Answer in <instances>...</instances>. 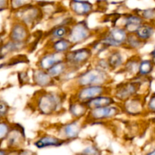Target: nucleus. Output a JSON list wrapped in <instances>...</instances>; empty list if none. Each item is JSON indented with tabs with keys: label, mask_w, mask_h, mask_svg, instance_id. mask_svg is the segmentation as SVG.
Returning a JSON list of instances; mask_svg holds the SVG:
<instances>
[{
	"label": "nucleus",
	"mask_w": 155,
	"mask_h": 155,
	"mask_svg": "<svg viewBox=\"0 0 155 155\" xmlns=\"http://www.w3.org/2000/svg\"><path fill=\"white\" fill-rule=\"evenodd\" d=\"M35 110L42 116L51 117L64 110L65 94L57 91L40 89L32 98Z\"/></svg>",
	"instance_id": "1"
},
{
	"label": "nucleus",
	"mask_w": 155,
	"mask_h": 155,
	"mask_svg": "<svg viewBox=\"0 0 155 155\" xmlns=\"http://www.w3.org/2000/svg\"><path fill=\"white\" fill-rule=\"evenodd\" d=\"M150 85L149 77H136L133 79H127L126 81L121 82L112 87L111 95L118 103H122L129 98L142 95V89L145 88L149 89Z\"/></svg>",
	"instance_id": "2"
},
{
	"label": "nucleus",
	"mask_w": 155,
	"mask_h": 155,
	"mask_svg": "<svg viewBox=\"0 0 155 155\" xmlns=\"http://www.w3.org/2000/svg\"><path fill=\"white\" fill-rule=\"evenodd\" d=\"M113 79L110 72L90 65L84 71H80L72 82L74 89L87 86H110Z\"/></svg>",
	"instance_id": "3"
},
{
	"label": "nucleus",
	"mask_w": 155,
	"mask_h": 155,
	"mask_svg": "<svg viewBox=\"0 0 155 155\" xmlns=\"http://www.w3.org/2000/svg\"><path fill=\"white\" fill-rule=\"evenodd\" d=\"M12 13L13 20L23 23L30 30L36 27L45 18L42 8L36 2L12 12Z\"/></svg>",
	"instance_id": "4"
},
{
	"label": "nucleus",
	"mask_w": 155,
	"mask_h": 155,
	"mask_svg": "<svg viewBox=\"0 0 155 155\" xmlns=\"http://www.w3.org/2000/svg\"><path fill=\"white\" fill-rule=\"evenodd\" d=\"M122 113L120 103L104 107H97L89 110L84 121L87 124H102L106 121L114 120Z\"/></svg>",
	"instance_id": "5"
},
{
	"label": "nucleus",
	"mask_w": 155,
	"mask_h": 155,
	"mask_svg": "<svg viewBox=\"0 0 155 155\" xmlns=\"http://www.w3.org/2000/svg\"><path fill=\"white\" fill-rule=\"evenodd\" d=\"M129 33L120 25H115L106 30L98 37V40L107 48V50L111 48H123L127 41Z\"/></svg>",
	"instance_id": "6"
},
{
	"label": "nucleus",
	"mask_w": 155,
	"mask_h": 155,
	"mask_svg": "<svg viewBox=\"0 0 155 155\" xmlns=\"http://www.w3.org/2000/svg\"><path fill=\"white\" fill-rule=\"evenodd\" d=\"M94 58L93 52L90 47H81L73 48L64 54V60L70 68L80 71L83 68L92 62Z\"/></svg>",
	"instance_id": "7"
},
{
	"label": "nucleus",
	"mask_w": 155,
	"mask_h": 155,
	"mask_svg": "<svg viewBox=\"0 0 155 155\" xmlns=\"http://www.w3.org/2000/svg\"><path fill=\"white\" fill-rule=\"evenodd\" d=\"M93 36L94 31L90 28L87 21L83 19L76 21L72 25L70 26L68 38L76 46L90 40Z\"/></svg>",
	"instance_id": "8"
},
{
	"label": "nucleus",
	"mask_w": 155,
	"mask_h": 155,
	"mask_svg": "<svg viewBox=\"0 0 155 155\" xmlns=\"http://www.w3.org/2000/svg\"><path fill=\"white\" fill-rule=\"evenodd\" d=\"M86 126L84 119H72L57 127L56 134L67 143L76 140L80 137L82 130Z\"/></svg>",
	"instance_id": "9"
},
{
	"label": "nucleus",
	"mask_w": 155,
	"mask_h": 155,
	"mask_svg": "<svg viewBox=\"0 0 155 155\" xmlns=\"http://www.w3.org/2000/svg\"><path fill=\"white\" fill-rule=\"evenodd\" d=\"M111 86H87L74 89L71 96L82 102L86 103L101 95L111 94Z\"/></svg>",
	"instance_id": "10"
},
{
	"label": "nucleus",
	"mask_w": 155,
	"mask_h": 155,
	"mask_svg": "<svg viewBox=\"0 0 155 155\" xmlns=\"http://www.w3.org/2000/svg\"><path fill=\"white\" fill-rule=\"evenodd\" d=\"M146 97L145 95H139L120 103L122 113L129 117H140L146 112Z\"/></svg>",
	"instance_id": "11"
},
{
	"label": "nucleus",
	"mask_w": 155,
	"mask_h": 155,
	"mask_svg": "<svg viewBox=\"0 0 155 155\" xmlns=\"http://www.w3.org/2000/svg\"><path fill=\"white\" fill-rule=\"evenodd\" d=\"M6 148L8 150H20L24 148L26 143L24 129L20 124H13L5 140Z\"/></svg>",
	"instance_id": "12"
},
{
	"label": "nucleus",
	"mask_w": 155,
	"mask_h": 155,
	"mask_svg": "<svg viewBox=\"0 0 155 155\" xmlns=\"http://www.w3.org/2000/svg\"><path fill=\"white\" fill-rule=\"evenodd\" d=\"M31 80L35 86L42 89H47L58 84V83L50 76L48 71L38 68H34L32 71Z\"/></svg>",
	"instance_id": "13"
},
{
	"label": "nucleus",
	"mask_w": 155,
	"mask_h": 155,
	"mask_svg": "<svg viewBox=\"0 0 155 155\" xmlns=\"http://www.w3.org/2000/svg\"><path fill=\"white\" fill-rule=\"evenodd\" d=\"M30 36V29L23 23L14 20L8 35V39L18 42H29Z\"/></svg>",
	"instance_id": "14"
},
{
	"label": "nucleus",
	"mask_w": 155,
	"mask_h": 155,
	"mask_svg": "<svg viewBox=\"0 0 155 155\" xmlns=\"http://www.w3.org/2000/svg\"><path fill=\"white\" fill-rule=\"evenodd\" d=\"M68 9L75 18H87L94 12L95 5L88 0H70Z\"/></svg>",
	"instance_id": "15"
},
{
	"label": "nucleus",
	"mask_w": 155,
	"mask_h": 155,
	"mask_svg": "<svg viewBox=\"0 0 155 155\" xmlns=\"http://www.w3.org/2000/svg\"><path fill=\"white\" fill-rule=\"evenodd\" d=\"M120 19L121 24L119 25L122 26L129 34L136 33L139 27L145 23L143 18L136 11L125 13L120 16Z\"/></svg>",
	"instance_id": "16"
},
{
	"label": "nucleus",
	"mask_w": 155,
	"mask_h": 155,
	"mask_svg": "<svg viewBox=\"0 0 155 155\" xmlns=\"http://www.w3.org/2000/svg\"><path fill=\"white\" fill-rule=\"evenodd\" d=\"M67 142L57 135L43 133L33 141V146L37 149H45L49 148H58L65 145Z\"/></svg>",
	"instance_id": "17"
},
{
	"label": "nucleus",
	"mask_w": 155,
	"mask_h": 155,
	"mask_svg": "<svg viewBox=\"0 0 155 155\" xmlns=\"http://www.w3.org/2000/svg\"><path fill=\"white\" fill-rule=\"evenodd\" d=\"M64 59V54H58V53L45 49L38 58L36 62V68L48 71L53 65Z\"/></svg>",
	"instance_id": "18"
},
{
	"label": "nucleus",
	"mask_w": 155,
	"mask_h": 155,
	"mask_svg": "<svg viewBox=\"0 0 155 155\" xmlns=\"http://www.w3.org/2000/svg\"><path fill=\"white\" fill-rule=\"evenodd\" d=\"M68 110L72 119L83 120L85 119L89 110L86 103L78 101L71 96L68 100Z\"/></svg>",
	"instance_id": "19"
},
{
	"label": "nucleus",
	"mask_w": 155,
	"mask_h": 155,
	"mask_svg": "<svg viewBox=\"0 0 155 155\" xmlns=\"http://www.w3.org/2000/svg\"><path fill=\"white\" fill-rule=\"evenodd\" d=\"M142 58L138 54H134L127 58L123 68L120 70V74H124L127 79H133L136 77L139 71V64Z\"/></svg>",
	"instance_id": "20"
},
{
	"label": "nucleus",
	"mask_w": 155,
	"mask_h": 155,
	"mask_svg": "<svg viewBox=\"0 0 155 155\" xmlns=\"http://www.w3.org/2000/svg\"><path fill=\"white\" fill-rule=\"evenodd\" d=\"M106 58L108 61L110 72L119 71L123 68L127 60L124 53L121 51V48H111L108 50Z\"/></svg>",
	"instance_id": "21"
},
{
	"label": "nucleus",
	"mask_w": 155,
	"mask_h": 155,
	"mask_svg": "<svg viewBox=\"0 0 155 155\" xmlns=\"http://www.w3.org/2000/svg\"><path fill=\"white\" fill-rule=\"evenodd\" d=\"M28 46V42H18L8 39L0 45V59L14 53L20 52Z\"/></svg>",
	"instance_id": "22"
},
{
	"label": "nucleus",
	"mask_w": 155,
	"mask_h": 155,
	"mask_svg": "<svg viewBox=\"0 0 155 155\" xmlns=\"http://www.w3.org/2000/svg\"><path fill=\"white\" fill-rule=\"evenodd\" d=\"M70 27L68 26H53L51 27L45 33V38L46 39V44L52 42L58 39L68 38Z\"/></svg>",
	"instance_id": "23"
},
{
	"label": "nucleus",
	"mask_w": 155,
	"mask_h": 155,
	"mask_svg": "<svg viewBox=\"0 0 155 155\" xmlns=\"http://www.w3.org/2000/svg\"><path fill=\"white\" fill-rule=\"evenodd\" d=\"M74 47H75L74 45L68 39V38H64V39H58V40L48 43L45 49L49 50V51H54L58 54H65L68 51L72 50Z\"/></svg>",
	"instance_id": "24"
},
{
	"label": "nucleus",
	"mask_w": 155,
	"mask_h": 155,
	"mask_svg": "<svg viewBox=\"0 0 155 155\" xmlns=\"http://www.w3.org/2000/svg\"><path fill=\"white\" fill-rule=\"evenodd\" d=\"M117 103L118 102L111 94H105V95H99V96L90 100L86 102V104L89 110H91V109L97 108V107L112 105V104H117Z\"/></svg>",
	"instance_id": "25"
},
{
	"label": "nucleus",
	"mask_w": 155,
	"mask_h": 155,
	"mask_svg": "<svg viewBox=\"0 0 155 155\" xmlns=\"http://www.w3.org/2000/svg\"><path fill=\"white\" fill-rule=\"evenodd\" d=\"M142 41L145 43L151 42L155 34V25L154 23L145 22L135 33Z\"/></svg>",
	"instance_id": "26"
},
{
	"label": "nucleus",
	"mask_w": 155,
	"mask_h": 155,
	"mask_svg": "<svg viewBox=\"0 0 155 155\" xmlns=\"http://www.w3.org/2000/svg\"><path fill=\"white\" fill-rule=\"evenodd\" d=\"M68 69H69V66H68L66 61L64 59V60L58 62L55 64L53 65L47 71L50 74V76L53 79H54L59 84V81L61 79V77L64 75L65 73L68 71Z\"/></svg>",
	"instance_id": "27"
},
{
	"label": "nucleus",
	"mask_w": 155,
	"mask_h": 155,
	"mask_svg": "<svg viewBox=\"0 0 155 155\" xmlns=\"http://www.w3.org/2000/svg\"><path fill=\"white\" fill-rule=\"evenodd\" d=\"M145 45L146 43L141 40L135 33H130L127 36V41H126L125 45L123 48L126 49L127 51L137 52L139 50L142 49Z\"/></svg>",
	"instance_id": "28"
},
{
	"label": "nucleus",
	"mask_w": 155,
	"mask_h": 155,
	"mask_svg": "<svg viewBox=\"0 0 155 155\" xmlns=\"http://www.w3.org/2000/svg\"><path fill=\"white\" fill-rule=\"evenodd\" d=\"M155 66L151 61V59L142 58L140 64H139V71L136 77H141V78H145V77H150L152 73L154 72Z\"/></svg>",
	"instance_id": "29"
},
{
	"label": "nucleus",
	"mask_w": 155,
	"mask_h": 155,
	"mask_svg": "<svg viewBox=\"0 0 155 155\" xmlns=\"http://www.w3.org/2000/svg\"><path fill=\"white\" fill-rule=\"evenodd\" d=\"M13 124L9 122L7 118L0 121V143L4 142L7 138Z\"/></svg>",
	"instance_id": "30"
},
{
	"label": "nucleus",
	"mask_w": 155,
	"mask_h": 155,
	"mask_svg": "<svg viewBox=\"0 0 155 155\" xmlns=\"http://www.w3.org/2000/svg\"><path fill=\"white\" fill-rule=\"evenodd\" d=\"M137 12L143 18L145 22L154 23L155 21V7L147 8L139 10Z\"/></svg>",
	"instance_id": "31"
},
{
	"label": "nucleus",
	"mask_w": 155,
	"mask_h": 155,
	"mask_svg": "<svg viewBox=\"0 0 155 155\" xmlns=\"http://www.w3.org/2000/svg\"><path fill=\"white\" fill-rule=\"evenodd\" d=\"M91 63H92V66L95 67V68H98V69H101L102 70V71L110 72V68H109L108 61H107V58L106 57L99 58V56H98V57H94Z\"/></svg>",
	"instance_id": "32"
},
{
	"label": "nucleus",
	"mask_w": 155,
	"mask_h": 155,
	"mask_svg": "<svg viewBox=\"0 0 155 155\" xmlns=\"http://www.w3.org/2000/svg\"><path fill=\"white\" fill-rule=\"evenodd\" d=\"M34 2V0H9V9L14 12Z\"/></svg>",
	"instance_id": "33"
},
{
	"label": "nucleus",
	"mask_w": 155,
	"mask_h": 155,
	"mask_svg": "<svg viewBox=\"0 0 155 155\" xmlns=\"http://www.w3.org/2000/svg\"><path fill=\"white\" fill-rule=\"evenodd\" d=\"M77 155H101V151L97 145L92 144L85 147Z\"/></svg>",
	"instance_id": "34"
},
{
	"label": "nucleus",
	"mask_w": 155,
	"mask_h": 155,
	"mask_svg": "<svg viewBox=\"0 0 155 155\" xmlns=\"http://www.w3.org/2000/svg\"><path fill=\"white\" fill-rule=\"evenodd\" d=\"M146 112L155 114V92L151 94L148 99L146 100Z\"/></svg>",
	"instance_id": "35"
},
{
	"label": "nucleus",
	"mask_w": 155,
	"mask_h": 155,
	"mask_svg": "<svg viewBox=\"0 0 155 155\" xmlns=\"http://www.w3.org/2000/svg\"><path fill=\"white\" fill-rule=\"evenodd\" d=\"M9 110H10V107L8 104V103L0 98V115L2 117V118H4V119L7 118Z\"/></svg>",
	"instance_id": "36"
},
{
	"label": "nucleus",
	"mask_w": 155,
	"mask_h": 155,
	"mask_svg": "<svg viewBox=\"0 0 155 155\" xmlns=\"http://www.w3.org/2000/svg\"><path fill=\"white\" fill-rule=\"evenodd\" d=\"M18 78L20 84L24 85H24L29 84V83L30 82V80H31V77L29 76L28 73L27 71H22V72L18 73Z\"/></svg>",
	"instance_id": "37"
},
{
	"label": "nucleus",
	"mask_w": 155,
	"mask_h": 155,
	"mask_svg": "<svg viewBox=\"0 0 155 155\" xmlns=\"http://www.w3.org/2000/svg\"><path fill=\"white\" fill-rule=\"evenodd\" d=\"M16 155H36V154L31 150L21 148V149L17 151Z\"/></svg>",
	"instance_id": "38"
},
{
	"label": "nucleus",
	"mask_w": 155,
	"mask_h": 155,
	"mask_svg": "<svg viewBox=\"0 0 155 155\" xmlns=\"http://www.w3.org/2000/svg\"><path fill=\"white\" fill-rule=\"evenodd\" d=\"M9 9V0H0V12Z\"/></svg>",
	"instance_id": "39"
},
{
	"label": "nucleus",
	"mask_w": 155,
	"mask_h": 155,
	"mask_svg": "<svg viewBox=\"0 0 155 155\" xmlns=\"http://www.w3.org/2000/svg\"><path fill=\"white\" fill-rule=\"evenodd\" d=\"M149 58L151 59V61H152L155 66V45L154 48H153V49L151 51V52H150Z\"/></svg>",
	"instance_id": "40"
},
{
	"label": "nucleus",
	"mask_w": 155,
	"mask_h": 155,
	"mask_svg": "<svg viewBox=\"0 0 155 155\" xmlns=\"http://www.w3.org/2000/svg\"><path fill=\"white\" fill-rule=\"evenodd\" d=\"M8 152V149L0 148V155H7Z\"/></svg>",
	"instance_id": "41"
},
{
	"label": "nucleus",
	"mask_w": 155,
	"mask_h": 155,
	"mask_svg": "<svg viewBox=\"0 0 155 155\" xmlns=\"http://www.w3.org/2000/svg\"><path fill=\"white\" fill-rule=\"evenodd\" d=\"M145 155H155V147L150 151H148L147 153H145Z\"/></svg>",
	"instance_id": "42"
},
{
	"label": "nucleus",
	"mask_w": 155,
	"mask_h": 155,
	"mask_svg": "<svg viewBox=\"0 0 155 155\" xmlns=\"http://www.w3.org/2000/svg\"><path fill=\"white\" fill-rule=\"evenodd\" d=\"M3 119H4V118H2V117L1 115H0V121H1L2 120H3Z\"/></svg>",
	"instance_id": "43"
},
{
	"label": "nucleus",
	"mask_w": 155,
	"mask_h": 155,
	"mask_svg": "<svg viewBox=\"0 0 155 155\" xmlns=\"http://www.w3.org/2000/svg\"><path fill=\"white\" fill-rule=\"evenodd\" d=\"M0 146H1V143H0ZM0 148H1V147H0Z\"/></svg>",
	"instance_id": "44"
},
{
	"label": "nucleus",
	"mask_w": 155,
	"mask_h": 155,
	"mask_svg": "<svg viewBox=\"0 0 155 155\" xmlns=\"http://www.w3.org/2000/svg\"><path fill=\"white\" fill-rule=\"evenodd\" d=\"M154 1H155V0H154Z\"/></svg>",
	"instance_id": "45"
}]
</instances>
